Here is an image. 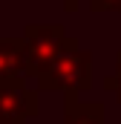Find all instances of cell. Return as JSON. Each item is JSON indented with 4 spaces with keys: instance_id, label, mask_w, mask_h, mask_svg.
<instances>
[{
    "instance_id": "7a4b0ae2",
    "label": "cell",
    "mask_w": 121,
    "mask_h": 124,
    "mask_svg": "<svg viewBox=\"0 0 121 124\" xmlns=\"http://www.w3.org/2000/svg\"><path fill=\"white\" fill-rule=\"evenodd\" d=\"M92 84V52L87 49H72L66 55H60L40 78L38 87L40 90H60V93H84Z\"/></svg>"
},
{
    "instance_id": "3957f363",
    "label": "cell",
    "mask_w": 121,
    "mask_h": 124,
    "mask_svg": "<svg viewBox=\"0 0 121 124\" xmlns=\"http://www.w3.org/2000/svg\"><path fill=\"white\" fill-rule=\"evenodd\" d=\"M38 90H29L23 78L0 84V124H26L38 116Z\"/></svg>"
},
{
    "instance_id": "8992f818",
    "label": "cell",
    "mask_w": 121,
    "mask_h": 124,
    "mask_svg": "<svg viewBox=\"0 0 121 124\" xmlns=\"http://www.w3.org/2000/svg\"><path fill=\"white\" fill-rule=\"evenodd\" d=\"M104 90H110V93L115 95V101H121V49H118V55H115V72L104 78Z\"/></svg>"
},
{
    "instance_id": "ba28073f",
    "label": "cell",
    "mask_w": 121,
    "mask_h": 124,
    "mask_svg": "<svg viewBox=\"0 0 121 124\" xmlns=\"http://www.w3.org/2000/svg\"><path fill=\"white\" fill-rule=\"evenodd\" d=\"M63 9H66V12H75V9H78V0H63Z\"/></svg>"
},
{
    "instance_id": "5b68a950",
    "label": "cell",
    "mask_w": 121,
    "mask_h": 124,
    "mask_svg": "<svg viewBox=\"0 0 121 124\" xmlns=\"http://www.w3.org/2000/svg\"><path fill=\"white\" fill-rule=\"evenodd\" d=\"M63 124H104V104L81 101L75 93H63Z\"/></svg>"
},
{
    "instance_id": "52a82bcc",
    "label": "cell",
    "mask_w": 121,
    "mask_h": 124,
    "mask_svg": "<svg viewBox=\"0 0 121 124\" xmlns=\"http://www.w3.org/2000/svg\"><path fill=\"white\" fill-rule=\"evenodd\" d=\"M92 12H121V0H90Z\"/></svg>"
},
{
    "instance_id": "6da1fadb",
    "label": "cell",
    "mask_w": 121,
    "mask_h": 124,
    "mask_svg": "<svg viewBox=\"0 0 121 124\" xmlns=\"http://www.w3.org/2000/svg\"><path fill=\"white\" fill-rule=\"evenodd\" d=\"M23 46H26V72L23 78H40L60 55L78 49V40L69 38L60 23H32L23 29Z\"/></svg>"
},
{
    "instance_id": "277c9868",
    "label": "cell",
    "mask_w": 121,
    "mask_h": 124,
    "mask_svg": "<svg viewBox=\"0 0 121 124\" xmlns=\"http://www.w3.org/2000/svg\"><path fill=\"white\" fill-rule=\"evenodd\" d=\"M26 72V46L20 38H0V84L17 81Z\"/></svg>"
}]
</instances>
